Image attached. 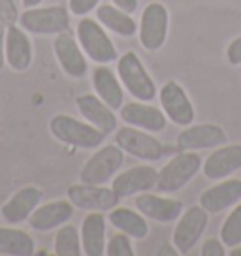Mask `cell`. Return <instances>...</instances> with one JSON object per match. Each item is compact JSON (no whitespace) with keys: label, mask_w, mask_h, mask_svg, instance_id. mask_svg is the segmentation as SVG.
Here are the masks:
<instances>
[{"label":"cell","mask_w":241,"mask_h":256,"mask_svg":"<svg viewBox=\"0 0 241 256\" xmlns=\"http://www.w3.org/2000/svg\"><path fill=\"white\" fill-rule=\"evenodd\" d=\"M120 112V120L130 126L142 128L147 132L158 134L168 126V117L162 112V108L153 106V102H142L134 100L128 104H122Z\"/></svg>","instance_id":"cell-18"},{"label":"cell","mask_w":241,"mask_h":256,"mask_svg":"<svg viewBox=\"0 0 241 256\" xmlns=\"http://www.w3.org/2000/svg\"><path fill=\"white\" fill-rule=\"evenodd\" d=\"M124 164V151L117 144L100 145L94 154L83 164L80 181L88 184H108Z\"/></svg>","instance_id":"cell-8"},{"label":"cell","mask_w":241,"mask_h":256,"mask_svg":"<svg viewBox=\"0 0 241 256\" xmlns=\"http://www.w3.org/2000/svg\"><path fill=\"white\" fill-rule=\"evenodd\" d=\"M226 62L230 66H241V36H236L226 48Z\"/></svg>","instance_id":"cell-34"},{"label":"cell","mask_w":241,"mask_h":256,"mask_svg":"<svg viewBox=\"0 0 241 256\" xmlns=\"http://www.w3.org/2000/svg\"><path fill=\"white\" fill-rule=\"evenodd\" d=\"M115 144L126 154L142 160V162H149V164L162 160L168 151V147L162 144L153 132L130 126V124L115 130Z\"/></svg>","instance_id":"cell-6"},{"label":"cell","mask_w":241,"mask_h":256,"mask_svg":"<svg viewBox=\"0 0 241 256\" xmlns=\"http://www.w3.org/2000/svg\"><path fill=\"white\" fill-rule=\"evenodd\" d=\"M19 16H21V12L17 8L16 0H0V23L4 26L17 24Z\"/></svg>","instance_id":"cell-31"},{"label":"cell","mask_w":241,"mask_h":256,"mask_svg":"<svg viewBox=\"0 0 241 256\" xmlns=\"http://www.w3.org/2000/svg\"><path fill=\"white\" fill-rule=\"evenodd\" d=\"M90 83L94 88V94L100 96L112 110L119 112L124 104V87L120 83L119 76L113 72L108 64H98L92 70Z\"/></svg>","instance_id":"cell-23"},{"label":"cell","mask_w":241,"mask_h":256,"mask_svg":"<svg viewBox=\"0 0 241 256\" xmlns=\"http://www.w3.org/2000/svg\"><path fill=\"white\" fill-rule=\"evenodd\" d=\"M68 200L74 208L80 211H112L119 204V196L113 192L112 186L106 184H88L76 183L68 188Z\"/></svg>","instance_id":"cell-13"},{"label":"cell","mask_w":241,"mask_h":256,"mask_svg":"<svg viewBox=\"0 0 241 256\" xmlns=\"http://www.w3.org/2000/svg\"><path fill=\"white\" fill-rule=\"evenodd\" d=\"M218 236L226 247L232 248L236 245H241V202L234 206L228 216L222 220Z\"/></svg>","instance_id":"cell-29"},{"label":"cell","mask_w":241,"mask_h":256,"mask_svg":"<svg viewBox=\"0 0 241 256\" xmlns=\"http://www.w3.org/2000/svg\"><path fill=\"white\" fill-rule=\"evenodd\" d=\"M36 252V241L16 226H0V256H32Z\"/></svg>","instance_id":"cell-27"},{"label":"cell","mask_w":241,"mask_h":256,"mask_svg":"<svg viewBox=\"0 0 241 256\" xmlns=\"http://www.w3.org/2000/svg\"><path fill=\"white\" fill-rule=\"evenodd\" d=\"M74 211L76 208L70 200H53L40 204L26 222L34 232H51L68 222L74 216Z\"/></svg>","instance_id":"cell-21"},{"label":"cell","mask_w":241,"mask_h":256,"mask_svg":"<svg viewBox=\"0 0 241 256\" xmlns=\"http://www.w3.org/2000/svg\"><path fill=\"white\" fill-rule=\"evenodd\" d=\"M6 66V26L0 23V72Z\"/></svg>","instance_id":"cell-35"},{"label":"cell","mask_w":241,"mask_h":256,"mask_svg":"<svg viewBox=\"0 0 241 256\" xmlns=\"http://www.w3.org/2000/svg\"><path fill=\"white\" fill-rule=\"evenodd\" d=\"M44 192L36 184H24L16 190L0 208V216L6 224L17 226L28 220V216L34 213V209L42 204Z\"/></svg>","instance_id":"cell-16"},{"label":"cell","mask_w":241,"mask_h":256,"mask_svg":"<svg viewBox=\"0 0 241 256\" xmlns=\"http://www.w3.org/2000/svg\"><path fill=\"white\" fill-rule=\"evenodd\" d=\"M53 252L56 256H80L83 254L81 247V234L80 228L74 224H62L56 228L55 240H53Z\"/></svg>","instance_id":"cell-28"},{"label":"cell","mask_w":241,"mask_h":256,"mask_svg":"<svg viewBox=\"0 0 241 256\" xmlns=\"http://www.w3.org/2000/svg\"><path fill=\"white\" fill-rule=\"evenodd\" d=\"M177 149L179 151H209L228 142L226 130L217 122H198L183 126L177 134Z\"/></svg>","instance_id":"cell-12"},{"label":"cell","mask_w":241,"mask_h":256,"mask_svg":"<svg viewBox=\"0 0 241 256\" xmlns=\"http://www.w3.org/2000/svg\"><path fill=\"white\" fill-rule=\"evenodd\" d=\"M53 53L60 70L72 78V80H83L88 74V58L83 53L80 42L70 30L56 34L53 40Z\"/></svg>","instance_id":"cell-11"},{"label":"cell","mask_w":241,"mask_h":256,"mask_svg":"<svg viewBox=\"0 0 241 256\" xmlns=\"http://www.w3.org/2000/svg\"><path fill=\"white\" fill-rule=\"evenodd\" d=\"M44 0H21L23 8H36V6H42Z\"/></svg>","instance_id":"cell-37"},{"label":"cell","mask_w":241,"mask_h":256,"mask_svg":"<svg viewBox=\"0 0 241 256\" xmlns=\"http://www.w3.org/2000/svg\"><path fill=\"white\" fill-rule=\"evenodd\" d=\"M94 12L96 19L104 24L106 30L113 32L120 38H132L138 34V23L132 14L117 8L115 4H100Z\"/></svg>","instance_id":"cell-26"},{"label":"cell","mask_w":241,"mask_h":256,"mask_svg":"<svg viewBox=\"0 0 241 256\" xmlns=\"http://www.w3.org/2000/svg\"><path fill=\"white\" fill-rule=\"evenodd\" d=\"M202 256H224L226 254V245L220 241V238H209L204 241L200 250Z\"/></svg>","instance_id":"cell-33"},{"label":"cell","mask_w":241,"mask_h":256,"mask_svg":"<svg viewBox=\"0 0 241 256\" xmlns=\"http://www.w3.org/2000/svg\"><path fill=\"white\" fill-rule=\"evenodd\" d=\"M34 60L32 42L19 24L6 26V64L14 72H26Z\"/></svg>","instance_id":"cell-22"},{"label":"cell","mask_w":241,"mask_h":256,"mask_svg":"<svg viewBox=\"0 0 241 256\" xmlns=\"http://www.w3.org/2000/svg\"><path fill=\"white\" fill-rule=\"evenodd\" d=\"M106 254L108 256H134L136 250L132 247V238L122 232H117L110 236L106 243Z\"/></svg>","instance_id":"cell-30"},{"label":"cell","mask_w":241,"mask_h":256,"mask_svg":"<svg viewBox=\"0 0 241 256\" xmlns=\"http://www.w3.org/2000/svg\"><path fill=\"white\" fill-rule=\"evenodd\" d=\"M158 102H160L162 112L166 113L170 122L176 126H188L196 119L192 100L188 98L186 90L176 80L166 81L158 88Z\"/></svg>","instance_id":"cell-10"},{"label":"cell","mask_w":241,"mask_h":256,"mask_svg":"<svg viewBox=\"0 0 241 256\" xmlns=\"http://www.w3.org/2000/svg\"><path fill=\"white\" fill-rule=\"evenodd\" d=\"M76 108L83 119L90 122L92 126H96L98 130H102L106 136L119 128V117L115 110H112L100 96L90 94V92L80 94L76 98Z\"/></svg>","instance_id":"cell-20"},{"label":"cell","mask_w":241,"mask_h":256,"mask_svg":"<svg viewBox=\"0 0 241 256\" xmlns=\"http://www.w3.org/2000/svg\"><path fill=\"white\" fill-rule=\"evenodd\" d=\"M204 160L196 151H179L172 160H168L156 177V190L160 194H176L202 172Z\"/></svg>","instance_id":"cell-4"},{"label":"cell","mask_w":241,"mask_h":256,"mask_svg":"<svg viewBox=\"0 0 241 256\" xmlns=\"http://www.w3.org/2000/svg\"><path fill=\"white\" fill-rule=\"evenodd\" d=\"M112 4H115L117 8L124 10L128 14H134L140 8V0H112Z\"/></svg>","instance_id":"cell-36"},{"label":"cell","mask_w":241,"mask_h":256,"mask_svg":"<svg viewBox=\"0 0 241 256\" xmlns=\"http://www.w3.org/2000/svg\"><path fill=\"white\" fill-rule=\"evenodd\" d=\"M100 6V0H68V10L76 17H85Z\"/></svg>","instance_id":"cell-32"},{"label":"cell","mask_w":241,"mask_h":256,"mask_svg":"<svg viewBox=\"0 0 241 256\" xmlns=\"http://www.w3.org/2000/svg\"><path fill=\"white\" fill-rule=\"evenodd\" d=\"M49 132L62 145H70V147L83 149V151L98 149L106 142V134L102 130L92 126L85 119H76L72 115H64V113H58L55 117H51Z\"/></svg>","instance_id":"cell-1"},{"label":"cell","mask_w":241,"mask_h":256,"mask_svg":"<svg viewBox=\"0 0 241 256\" xmlns=\"http://www.w3.org/2000/svg\"><path fill=\"white\" fill-rule=\"evenodd\" d=\"M81 247L85 256L106 254V215L102 211H88L80 228Z\"/></svg>","instance_id":"cell-24"},{"label":"cell","mask_w":241,"mask_h":256,"mask_svg":"<svg viewBox=\"0 0 241 256\" xmlns=\"http://www.w3.org/2000/svg\"><path fill=\"white\" fill-rule=\"evenodd\" d=\"M108 222L112 224L115 230L126 234L136 241L145 240L149 236V222L138 209L115 206L112 211H108Z\"/></svg>","instance_id":"cell-25"},{"label":"cell","mask_w":241,"mask_h":256,"mask_svg":"<svg viewBox=\"0 0 241 256\" xmlns=\"http://www.w3.org/2000/svg\"><path fill=\"white\" fill-rule=\"evenodd\" d=\"M158 254H179V252H177V248H174V250L172 248H160Z\"/></svg>","instance_id":"cell-39"},{"label":"cell","mask_w":241,"mask_h":256,"mask_svg":"<svg viewBox=\"0 0 241 256\" xmlns=\"http://www.w3.org/2000/svg\"><path fill=\"white\" fill-rule=\"evenodd\" d=\"M209 222V213L198 206L185 209L181 216L176 220V228L172 232V245L177 248L179 254H188L198 241L202 240V236L206 232Z\"/></svg>","instance_id":"cell-9"},{"label":"cell","mask_w":241,"mask_h":256,"mask_svg":"<svg viewBox=\"0 0 241 256\" xmlns=\"http://www.w3.org/2000/svg\"><path fill=\"white\" fill-rule=\"evenodd\" d=\"M240 202L241 179H236V177H226L222 181H215V184L206 188L198 198V204L209 215L224 213L226 209H232Z\"/></svg>","instance_id":"cell-19"},{"label":"cell","mask_w":241,"mask_h":256,"mask_svg":"<svg viewBox=\"0 0 241 256\" xmlns=\"http://www.w3.org/2000/svg\"><path fill=\"white\" fill-rule=\"evenodd\" d=\"M241 170V144H224L215 147L202 164V174L208 181H222Z\"/></svg>","instance_id":"cell-17"},{"label":"cell","mask_w":241,"mask_h":256,"mask_svg":"<svg viewBox=\"0 0 241 256\" xmlns=\"http://www.w3.org/2000/svg\"><path fill=\"white\" fill-rule=\"evenodd\" d=\"M117 76L124 90L130 96H134V100L153 102L158 96L156 83L134 51H126L117 58Z\"/></svg>","instance_id":"cell-3"},{"label":"cell","mask_w":241,"mask_h":256,"mask_svg":"<svg viewBox=\"0 0 241 256\" xmlns=\"http://www.w3.org/2000/svg\"><path fill=\"white\" fill-rule=\"evenodd\" d=\"M156 177H158V170H154L149 162H145V164L132 166L124 172H119L113 177L112 188L119 196V200L134 198L142 192L153 190L156 186Z\"/></svg>","instance_id":"cell-15"},{"label":"cell","mask_w":241,"mask_h":256,"mask_svg":"<svg viewBox=\"0 0 241 256\" xmlns=\"http://www.w3.org/2000/svg\"><path fill=\"white\" fill-rule=\"evenodd\" d=\"M76 38L88 60H92L94 64L117 62L119 51L98 19H90L87 16L81 17L76 26Z\"/></svg>","instance_id":"cell-2"},{"label":"cell","mask_w":241,"mask_h":256,"mask_svg":"<svg viewBox=\"0 0 241 256\" xmlns=\"http://www.w3.org/2000/svg\"><path fill=\"white\" fill-rule=\"evenodd\" d=\"M230 256H241V245H236V247H232V250L228 252Z\"/></svg>","instance_id":"cell-38"},{"label":"cell","mask_w":241,"mask_h":256,"mask_svg":"<svg viewBox=\"0 0 241 256\" xmlns=\"http://www.w3.org/2000/svg\"><path fill=\"white\" fill-rule=\"evenodd\" d=\"M134 206L147 220H154L160 224L176 222L185 211L183 202L177 198H170V194H153V192H142L134 196Z\"/></svg>","instance_id":"cell-14"},{"label":"cell","mask_w":241,"mask_h":256,"mask_svg":"<svg viewBox=\"0 0 241 256\" xmlns=\"http://www.w3.org/2000/svg\"><path fill=\"white\" fill-rule=\"evenodd\" d=\"M170 32V12L162 2H149L144 8L138 23V42L140 46L156 53L166 46Z\"/></svg>","instance_id":"cell-7"},{"label":"cell","mask_w":241,"mask_h":256,"mask_svg":"<svg viewBox=\"0 0 241 256\" xmlns=\"http://www.w3.org/2000/svg\"><path fill=\"white\" fill-rule=\"evenodd\" d=\"M70 10L60 4L24 8L19 16V26L32 36H56L70 30Z\"/></svg>","instance_id":"cell-5"}]
</instances>
